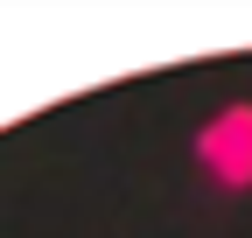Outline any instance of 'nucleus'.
<instances>
[{"label":"nucleus","mask_w":252,"mask_h":238,"mask_svg":"<svg viewBox=\"0 0 252 238\" xmlns=\"http://www.w3.org/2000/svg\"><path fill=\"white\" fill-rule=\"evenodd\" d=\"M196 161H203V175L217 189H231V196L252 189V98L217 105L196 126Z\"/></svg>","instance_id":"nucleus-1"}]
</instances>
